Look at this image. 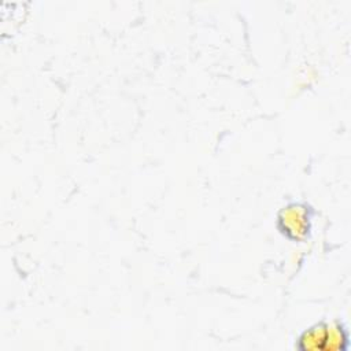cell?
Listing matches in <instances>:
<instances>
[{"mask_svg": "<svg viewBox=\"0 0 351 351\" xmlns=\"http://www.w3.org/2000/svg\"><path fill=\"white\" fill-rule=\"evenodd\" d=\"M278 225L282 232L296 240L303 241L310 233V214L304 204L291 203L278 214Z\"/></svg>", "mask_w": 351, "mask_h": 351, "instance_id": "obj_1", "label": "cell"}, {"mask_svg": "<svg viewBox=\"0 0 351 351\" xmlns=\"http://www.w3.org/2000/svg\"><path fill=\"white\" fill-rule=\"evenodd\" d=\"M326 328L328 322H322L304 330L298 340V348L302 351H324L326 341Z\"/></svg>", "mask_w": 351, "mask_h": 351, "instance_id": "obj_2", "label": "cell"}, {"mask_svg": "<svg viewBox=\"0 0 351 351\" xmlns=\"http://www.w3.org/2000/svg\"><path fill=\"white\" fill-rule=\"evenodd\" d=\"M348 346V335L339 322H328L324 351H343Z\"/></svg>", "mask_w": 351, "mask_h": 351, "instance_id": "obj_3", "label": "cell"}]
</instances>
